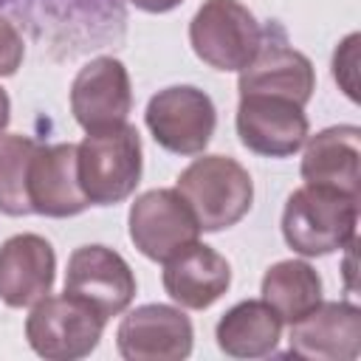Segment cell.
<instances>
[{
    "label": "cell",
    "instance_id": "cell-9",
    "mask_svg": "<svg viewBox=\"0 0 361 361\" xmlns=\"http://www.w3.org/2000/svg\"><path fill=\"white\" fill-rule=\"evenodd\" d=\"M133 107L130 73L113 56L90 59L71 85V110L85 133L127 124Z\"/></svg>",
    "mask_w": 361,
    "mask_h": 361
},
{
    "label": "cell",
    "instance_id": "cell-23",
    "mask_svg": "<svg viewBox=\"0 0 361 361\" xmlns=\"http://www.w3.org/2000/svg\"><path fill=\"white\" fill-rule=\"evenodd\" d=\"M127 3H133L135 8L149 11V14H164V11L175 8V6H180L183 0H127Z\"/></svg>",
    "mask_w": 361,
    "mask_h": 361
},
{
    "label": "cell",
    "instance_id": "cell-18",
    "mask_svg": "<svg viewBox=\"0 0 361 361\" xmlns=\"http://www.w3.org/2000/svg\"><path fill=\"white\" fill-rule=\"evenodd\" d=\"M282 336V319L262 302L248 299L234 305L217 322V347L231 358H262L276 350Z\"/></svg>",
    "mask_w": 361,
    "mask_h": 361
},
{
    "label": "cell",
    "instance_id": "cell-3",
    "mask_svg": "<svg viewBox=\"0 0 361 361\" xmlns=\"http://www.w3.org/2000/svg\"><path fill=\"white\" fill-rule=\"evenodd\" d=\"M175 189L189 203L200 231H223L240 223L254 200L248 169L226 155L195 158L178 175Z\"/></svg>",
    "mask_w": 361,
    "mask_h": 361
},
{
    "label": "cell",
    "instance_id": "cell-14",
    "mask_svg": "<svg viewBox=\"0 0 361 361\" xmlns=\"http://www.w3.org/2000/svg\"><path fill=\"white\" fill-rule=\"evenodd\" d=\"M231 285V268L212 245L189 243L164 259V288L172 302L189 310L212 307Z\"/></svg>",
    "mask_w": 361,
    "mask_h": 361
},
{
    "label": "cell",
    "instance_id": "cell-15",
    "mask_svg": "<svg viewBox=\"0 0 361 361\" xmlns=\"http://www.w3.org/2000/svg\"><path fill=\"white\" fill-rule=\"evenodd\" d=\"M56 257L45 237L14 234L0 245V299L8 307H28L51 293Z\"/></svg>",
    "mask_w": 361,
    "mask_h": 361
},
{
    "label": "cell",
    "instance_id": "cell-4",
    "mask_svg": "<svg viewBox=\"0 0 361 361\" xmlns=\"http://www.w3.org/2000/svg\"><path fill=\"white\" fill-rule=\"evenodd\" d=\"M104 316L73 293L42 296L25 319L31 350L48 361H76L96 350Z\"/></svg>",
    "mask_w": 361,
    "mask_h": 361
},
{
    "label": "cell",
    "instance_id": "cell-10",
    "mask_svg": "<svg viewBox=\"0 0 361 361\" xmlns=\"http://www.w3.org/2000/svg\"><path fill=\"white\" fill-rule=\"evenodd\" d=\"M65 293L85 299L104 319L118 316L135 296V276L121 254L107 245H82L68 259Z\"/></svg>",
    "mask_w": 361,
    "mask_h": 361
},
{
    "label": "cell",
    "instance_id": "cell-1",
    "mask_svg": "<svg viewBox=\"0 0 361 361\" xmlns=\"http://www.w3.org/2000/svg\"><path fill=\"white\" fill-rule=\"evenodd\" d=\"M358 197L330 186H299L282 212V237L302 257H324L355 240Z\"/></svg>",
    "mask_w": 361,
    "mask_h": 361
},
{
    "label": "cell",
    "instance_id": "cell-8",
    "mask_svg": "<svg viewBox=\"0 0 361 361\" xmlns=\"http://www.w3.org/2000/svg\"><path fill=\"white\" fill-rule=\"evenodd\" d=\"M237 135L257 155L288 158L307 141V116L302 104L282 96H240Z\"/></svg>",
    "mask_w": 361,
    "mask_h": 361
},
{
    "label": "cell",
    "instance_id": "cell-17",
    "mask_svg": "<svg viewBox=\"0 0 361 361\" xmlns=\"http://www.w3.org/2000/svg\"><path fill=\"white\" fill-rule=\"evenodd\" d=\"M358 138L361 130L355 124H338L307 138L302 155V178L305 183L330 186L344 195L358 197Z\"/></svg>",
    "mask_w": 361,
    "mask_h": 361
},
{
    "label": "cell",
    "instance_id": "cell-19",
    "mask_svg": "<svg viewBox=\"0 0 361 361\" xmlns=\"http://www.w3.org/2000/svg\"><path fill=\"white\" fill-rule=\"evenodd\" d=\"M262 302L293 324L322 302V276L302 259H282L262 276Z\"/></svg>",
    "mask_w": 361,
    "mask_h": 361
},
{
    "label": "cell",
    "instance_id": "cell-22",
    "mask_svg": "<svg viewBox=\"0 0 361 361\" xmlns=\"http://www.w3.org/2000/svg\"><path fill=\"white\" fill-rule=\"evenodd\" d=\"M23 37L17 34V28L0 14V76H11L17 73V68L23 65Z\"/></svg>",
    "mask_w": 361,
    "mask_h": 361
},
{
    "label": "cell",
    "instance_id": "cell-21",
    "mask_svg": "<svg viewBox=\"0 0 361 361\" xmlns=\"http://www.w3.org/2000/svg\"><path fill=\"white\" fill-rule=\"evenodd\" d=\"M355 65H358V34H350L333 56V76L350 99H355Z\"/></svg>",
    "mask_w": 361,
    "mask_h": 361
},
{
    "label": "cell",
    "instance_id": "cell-13",
    "mask_svg": "<svg viewBox=\"0 0 361 361\" xmlns=\"http://www.w3.org/2000/svg\"><path fill=\"white\" fill-rule=\"evenodd\" d=\"M28 203L45 217H73L90 206L76 178V144L37 147L28 164Z\"/></svg>",
    "mask_w": 361,
    "mask_h": 361
},
{
    "label": "cell",
    "instance_id": "cell-2",
    "mask_svg": "<svg viewBox=\"0 0 361 361\" xmlns=\"http://www.w3.org/2000/svg\"><path fill=\"white\" fill-rule=\"evenodd\" d=\"M76 178L96 206H113L130 197L141 180V135L130 124L87 133L76 144Z\"/></svg>",
    "mask_w": 361,
    "mask_h": 361
},
{
    "label": "cell",
    "instance_id": "cell-5",
    "mask_svg": "<svg viewBox=\"0 0 361 361\" xmlns=\"http://www.w3.org/2000/svg\"><path fill=\"white\" fill-rule=\"evenodd\" d=\"M189 42L209 68L243 71L262 45V28L240 0H206L189 23Z\"/></svg>",
    "mask_w": 361,
    "mask_h": 361
},
{
    "label": "cell",
    "instance_id": "cell-16",
    "mask_svg": "<svg viewBox=\"0 0 361 361\" xmlns=\"http://www.w3.org/2000/svg\"><path fill=\"white\" fill-rule=\"evenodd\" d=\"M237 90L240 96H282L305 107L316 90V73L305 54L285 42H262L254 59L240 71Z\"/></svg>",
    "mask_w": 361,
    "mask_h": 361
},
{
    "label": "cell",
    "instance_id": "cell-11",
    "mask_svg": "<svg viewBox=\"0 0 361 361\" xmlns=\"http://www.w3.org/2000/svg\"><path fill=\"white\" fill-rule=\"evenodd\" d=\"M192 322L172 305H141L130 310L116 333L127 361H180L192 353Z\"/></svg>",
    "mask_w": 361,
    "mask_h": 361
},
{
    "label": "cell",
    "instance_id": "cell-6",
    "mask_svg": "<svg viewBox=\"0 0 361 361\" xmlns=\"http://www.w3.org/2000/svg\"><path fill=\"white\" fill-rule=\"evenodd\" d=\"M144 118L152 138L175 155L203 152L217 124L212 99L192 85H175L158 90L149 99Z\"/></svg>",
    "mask_w": 361,
    "mask_h": 361
},
{
    "label": "cell",
    "instance_id": "cell-20",
    "mask_svg": "<svg viewBox=\"0 0 361 361\" xmlns=\"http://www.w3.org/2000/svg\"><path fill=\"white\" fill-rule=\"evenodd\" d=\"M37 141L25 135H0V212L11 217L31 214L28 203V164Z\"/></svg>",
    "mask_w": 361,
    "mask_h": 361
},
{
    "label": "cell",
    "instance_id": "cell-7",
    "mask_svg": "<svg viewBox=\"0 0 361 361\" xmlns=\"http://www.w3.org/2000/svg\"><path fill=\"white\" fill-rule=\"evenodd\" d=\"M197 234L200 226L178 189H149L130 206V240L147 259L164 262Z\"/></svg>",
    "mask_w": 361,
    "mask_h": 361
},
{
    "label": "cell",
    "instance_id": "cell-12",
    "mask_svg": "<svg viewBox=\"0 0 361 361\" xmlns=\"http://www.w3.org/2000/svg\"><path fill=\"white\" fill-rule=\"evenodd\" d=\"M361 350V310L350 302H319L290 324V353L316 361H353Z\"/></svg>",
    "mask_w": 361,
    "mask_h": 361
},
{
    "label": "cell",
    "instance_id": "cell-24",
    "mask_svg": "<svg viewBox=\"0 0 361 361\" xmlns=\"http://www.w3.org/2000/svg\"><path fill=\"white\" fill-rule=\"evenodd\" d=\"M8 113H11V104H8L6 90L0 87V133H3V130H6V124H8Z\"/></svg>",
    "mask_w": 361,
    "mask_h": 361
}]
</instances>
